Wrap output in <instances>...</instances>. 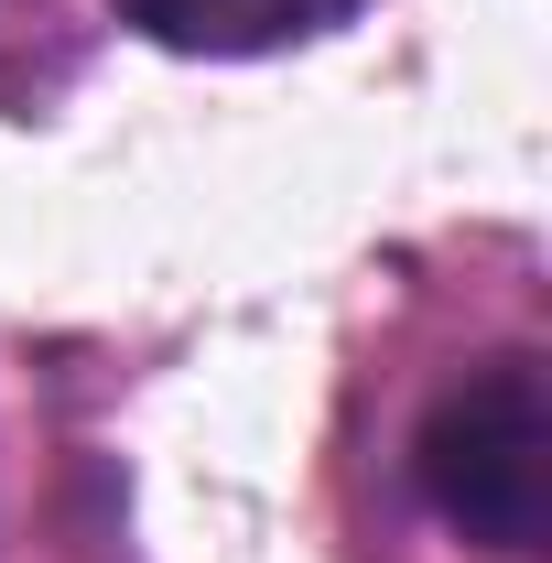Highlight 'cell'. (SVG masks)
I'll list each match as a JSON object with an SVG mask.
<instances>
[{
	"label": "cell",
	"mask_w": 552,
	"mask_h": 563,
	"mask_svg": "<svg viewBox=\"0 0 552 563\" xmlns=\"http://www.w3.org/2000/svg\"><path fill=\"white\" fill-rule=\"evenodd\" d=\"M412 477L444 531H466L487 553H542L552 509V390L542 357H487L466 368L412 433Z\"/></svg>",
	"instance_id": "cell-1"
},
{
	"label": "cell",
	"mask_w": 552,
	"mask_h": 563,
	"mask_svg": "<svg viewBox=\"0 0 552 563\" xmlns=\"http://www.w3.org/2000/svg\"><path fill=\"white\" fill-rule=\"evenodd\" d=\"M109 11L163 55H281V44H325L368 0H109Z\"/></svg>",
	"instance_id": "cell-2"
}]
</instances>
